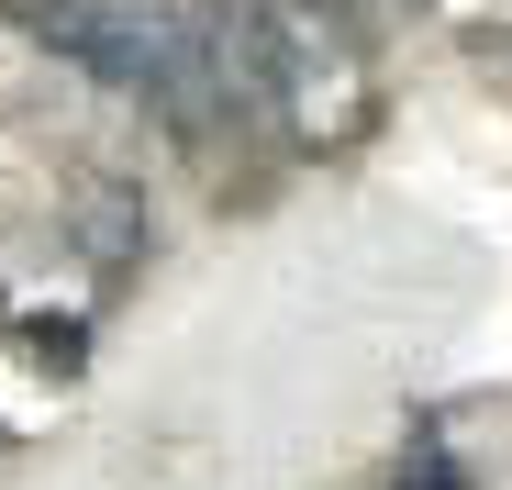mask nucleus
<instances>
[{
	"label": "nucleus",
	"instance_id": "obj_1",
	"mask_svg": "<svg viewBox=\"0 0 512 490\" xmlns=\"http://www.w3.org/2000/svg\"><path fill=\"white\" fill-rule=\"evenodd\" d=\"M0 12H12L34 45H56L67 67L134 90L156 123H179V134L234 123L223 78H212V45H201V0H0Z\"/></svg>",
	"mask_w": 512,
	"mask_h": 490
},
{
	"label": "nucleus",
	"instance_id": "obj_2",
	"mask_svg": "<svg viewBox=\"0 0 512 490\" xmlns=\"http://www.w3.org/2000/svg\"><path fill=\"white\" fill-rule=\"evenodd\" d=\"M134 245H145V201L134 190H90V257L101 268H134Z\"/></svg>",
	"mask_w": 512,
	"mask_h": 490
},
{
	"label": "nucleus",
	"instance_id": "obj_3",
	"mask_svg": "<svg viewBox=\"0 0 512 490\" xmlns=\"http://www.w3.org/2000/svg\"><path fill=\"white\" fill-rule=\"evenodd\" d=\"M390 490H468V468L446 457V435L435 424H412V446H401V479Z\"/></svg>",
	"mask_w": 512,
	"mask_h": 490
},
{
	"label": "nucleus",
	"instance_id": "obj_4",
	"mask_svg": "<svg viewBox=\"0 0 512 490\" xmlns=\"http://www.w3.org/2000/svg\"><path fill=\"white\" fill-rule=\"evenodd\" d=\"M23 357H34V368H56V379H78V357H90V335H78L67 312H34V323H23Z\"/></svg>",
	"mask_w": 512,
	"mask_h": 490
}]
</instances>
